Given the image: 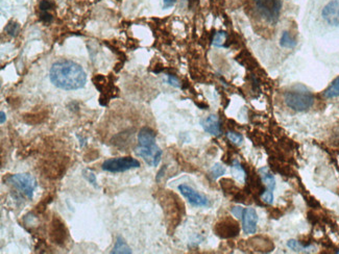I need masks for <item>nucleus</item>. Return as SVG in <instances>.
Wrapping results in <instances>:
<instances>
[{"label": "nucleus", "mask_w": 339, "mask_h": 254, "mask_svg": "<svg viewBox=\"0 0 339 254\" xmlns=\"http://www.w3.org/2000/svg\"><path fill=\"white\" fill-rule=\"evenodd\" d=\"M243 210H244V208H242V207H239V206H236V207H233V208H232V214H233V215H234L236 218H238V219H242Z\"/></svg>", "instance_id": "26"}, {"label": "nucleus", "mask_w": 339, "mask_h": 254, "mask_svg": "<svg viewBox=\"0 0 339 254\" xmlns=\"http://www.w3.org/2000/svg\"><path fill=\"white\" fill-rule=\"evenodd\" d=\"M259 173L262 179V182L265 184L266 186V190H270V192H273L276 187V179L275 176L269 172V170L265 167V168H261L259 169Z\"/></svg>", "instance_id": "13"}, {"label": "nucleus", "mask_w": 339, "mask_h": 254, "mask_svg": "<svg viewBox=\"0 0 339 254\" xmlns=\"http://www.w3.org/2000/svg\"><path fill=\"white\" fill-rule=\"evenodd\" d=\"M84 176L86 177V179L89 181V182H91L95 187H97V182H96V177H95V175H94V173H92L90 170H85L84 171Z\"/></svg>", "instance_id": "25"}, {"label": "nucleus", "mask_w": 339, "mask_h": 254, "mask_svg": "<svg viewBox=\"0 0 339 254\" xmlns=\"http://www.w3.org/2000/svg\"><path fill=\"white\" fill-rule=\"evenodd\" d=\"M8 183L16 188L18 192L26 197L27 199H31L33 196V192L37 187V180L30 174L20 173L14 174L8 177Z\"/></svg>", "instance_id": "4"}, {"label": "nucleus", "mask_w": 339, "mask_h": 254, "mask_svg": "<svg viewBox=\"0 0 339 254\" xmlns=\"http://www.w3.org/2000/svg\"><path fill=\"white\" fill-rule=\"evenodd\" d=\"M179 190L181 194L188 200V202L196 207H207L210 205V202L206 196L201 195L195 190L193 187L187 184L179 185Z\"/></svg>", "instance_id": "7"}, {"label": "nucleus", "mask_w": 339, "mask_h": 254, "mask_svg": "<svg viewBox=\"0 0 339 254\" xmlns=\"http://www.w3.org/2000/svg\"><path fill=\"white\" fill-rule=\"evenodd\" d=\"M40 19H41L42 21L46 22V23H49V22H51V21L53 20V17H52V15H50L48 12H42V14H41V16H40Z\"/></svg>", "instance_id": "27"}, {"label": "nucleus", "mask_w": 339, "mask_h": 254, "mask_svg": "<svg viewBox=\"0 0 339 254\" xmlns=\"http://www.w3.org/2000/svg\"><path fill=\"white\" fill-rule=\"evenodd\" d=\"M284 101L288 108L296 112H305L314 103L313 94L303 86H296L284 94Z\"/></svg>", "instance_id": "2"}, {"label": "nucleus", "mask_w": 339, "mask_h": 254, "mask_svg": "<svg viewBox=\"0 0 339 254\" xmlns=\"http://www.w3.org/2000/svg\"><path fill=\"white\" fill-rule=\"evenodd\" d=\"M258 215L252 207L244 208L242 215V229L247 235H253L257 231Z\"/></svg>", "instance_id": "9"}, {"label": "nucleus", "mask_w": 339, "mask_h": 254, "mask_svg": "<svg viewBox=\"0 0 339 254\" xmlns=\"http://www.w3.org/2000/svg\"><path fill=\"white\" fill-rule=\"evenodd\" d=\"M6 120H7V115L5 112H2L0 113V123L4 124L6 122Z\"/></svg>", "instance_id": "30"}, {"label": "nucleus", "mask_w": 339, "mask_h": 254, "mask_svg": "<svg viewBox=\"0 0 339 254\" xmlns=\"http://www.w3.org/2000/svg\"><path fill=\"white\" fill-rule=\"evenodd\" d=\"M164 2V8H172L173 6H175L177 0H163Z\"/></svg>", "instance_id": "29"}, {"label": "nucleus", "mask_w": 339, "mask_h": 254, "mask_svg": "<svg viewBox=\"0 0 339 254\" xmlns=\"http://www.w3.org/2000/svg\"><path fill=\"white\" fill-rule=\"evenodd\" d=\"M225 173V168L221 164H215L211 169V175L214 179L222 176Z\"/></svg>", "instance_id": "21"}, {"label": "nucleus", "mask_w": 339, "mask_h": 254, "mask_svg": "<svg viewBox=\"0 0 339 254\" xmlns=\"http://www.w3.org/2000/svg\"><path fill=\"white\" fill-rule=\"evenodd\" d=\"M324 96L327 99L337 98L339 97V76L336 77L332 83L328 87V89L324 92Z\"/></svg>", "instance_id": "14"}, {"label": "nucleus", "mask_w": 339, "mask_h": 254, "mask_svg": "<svg viewBox=\"0 0 339 254\" xmlns=\"http://www.w3.org/2000/svg\"><path fill=\"white\" fill-rule=\"evenodd\" d=\"M112 253H123V254H129L131 253L130 248L127 246V244L124 242V240L121 237L117 238V241L115 243V246L112 250Z\"/></svg>", "instance_id": "15"}, {"label": "nucleus", "mask_w": 339, "mask_h": 254, "mask_svg": "<svg viewBox=\"0 0 339 254\" xmlns=\"http://www.w3.org/2000/svg\"><path fill=\"white\" fill-rule=\"evenodd\" d=\"M140 167V163L130 156L125 157H116L107 160L103 164V170L112 172V173H119L125 172L131 169H137Z\"/></svg>", "instance_id": "5"}, {"label": "nucleus", "mask_w": 339, "mask_h": 254, "mask_svg": "<svg viewBox=\"0 0 339 254\" xmlns=\"http://www.w3.org/2000/svg\"><path fill=\"white\" fill-rule=\"evenodd\" d=\"M254 4L258 15L266 22L274 24L279 20L282 0H254Z\"/></svg>", "instance_id": "3"}, {"label": "nucleus", "mask_w": 339, "mask_h": 254, "mask_svg": "<svg viewBox=\"0 0 339 254\" xmlns=\"http://www.w3.org/2000/svg\"><path fill=\"white\" fill-rule=\"evenodd\" d=\"M287 247L295 252H303V253H310L313 249L312 246H303L295 240H290L287 242Z\"/></svg>", "instance_id": "16"}, {"label": "nucleus", "mask_w": 339, "mask_h": 254, "mask_svg": "<svg viewBox=\"0 0 339 254\" xmlns=\"http://www.w3.org/2000/svg\"><path fill=\"white\" fill-rule=\"evenodd\" d=\"M136 154L142 157L149 166L157 167L161 162L163 152L158 145L155 144L152 146H139L136 148Z\"/></svg>", "instance_id": "6"}, {"label": "nucleus", "mask_w": 339, "mask_h": 254, "mask_svg": "<svg viewBox=\"0 0 339 254\" xmlns=\"http://www.w3.org/2000/svg\"><path fill=\"white\" fill-rule=\"evenodd\" d=\"M215 231L220 238H233L238 235L239 226L233 220H224L216 225Z\"/></svg>", "instance_id": "10"}, {"label": "nucleus", "mask_w": 339, "mask_h": 254, "mask_svg": "<svg viewBox=\"0 0 339 254\" xmlns=\"http://www.w3.org/2000/svg\"><path fill=\"white\" fill-rule=\"evenodd\" d=\"M232 170H233L234 175L236 177H238L239 180H242V181L246 180V175H247L246 174V171L243 170V168L241 167V165L238 162H237V161L234 162L233 167H232Z\"/></svg>", "instance_id": "18"}, {"label": "nucleus", "mask_w": 339, "mask_h": 254, "mask_svg": "<svg viewBox=\"0 0 339 254\" xmlns=\"http://www.w3.org/2000/svg\"><path fill=\"white\" fill-rule=\"evenodd\" d=\"M200 124L205 132L212 136H219L221 134L220 120L216 115H210L206 119L201 120Z\"/></svg>", "instance_id": "11"}, {"label": "nucleus", "mask_w": 339, "mask_h": 254, "mask_svg": "<svg viewBox=\"0 0 339 254\" xmlns=\"http://www.w3.org/2000/svg\"><path fill=\"white\" fill-rule=\"evenodd\" d=\"M225 41H227V34L224 33V31H219V33H217L214 36L213 45L215 47H223Z\"/></svg>", "instance_id": "19"}, {"label": "nucleus", "mask_w": 339, "mask_h": 254, "mask_svg": "<svg viewBox=\"0 0 339 254\" xmlns=\"http://www.w3.org/2000/svg\"><path fill=\"white\" fill-rule=\"evenodd\" d=\"M19 30H20V25L17 22H14V21H11L6 26V31L12 37H16L19 33Z\"/></svg>", "instance_id": "20"}, {"label": "nucleus", "mask_w": 339, "mask_h": 254, "mask_svg": "<svg viewBox=\"0 0 339 254\" xmlns=\"http://www.w3.org/2000/svg\"><path fill=\"white\" fill-rule=\"evenodd\" d=\"M336 253H339V251H336Z\"/></svg>", "instance_id": "31"}, {"label": "nucleus", "mask_w": 339, "mask_h": 254, "mask_svg": "<svg viewBox=\"0 0 339 254\" xmlns=\"http://www.w3.org/2000/svg\"><path fill=\"white\" fill-rule=\"evenodd\" d=\"M168 82L171 83L172 86L176 87V88H180L181 87L179 79L177 77H175L174 75H168Z\"/></svg>", "instance_id": "28"}, {"label": "nucleus", "mask_w": 339, "mask_h": 254, "mask_svg": "<svg viewBox=\"0 0 339 254\" xmlns=\"http://www.w3.org/2000/svg\"><path fill=\"white\" fill-rule=\"evenodd\" d=\"M49 78L53 86L61 90H80L87 82V74L80 64L69 60H58L50 68Z\"/></svg>", "instance_id": "1"}, {"label": "nucleus", "mask_w": 339, "mask_h": 254, "mask_svg": "<svg viewBox=\"0 0 339 254\" xmlns=\"http://www.w3.org/2000/svg\"><path fill=\"white\" fill-rule=\"evenodd\" d=\"M261 198L266 204H271L274 201V194L273 192H270V190H265V192L262 194Z\"/></svg>", "instance_id": "24"}, {"label": "nucleus", "mask_w": 339, "mask_h": 254, "mask_svg": "<svg viewBox=\"0 0 339 254\" xmlns=\"http://www.w3.org/2000/svg\"><path fill=\"white\" fill-rule=\"evenodd\" d=\"M227 136H228V139H229L232 143H234V144H236V145H241V143H242V141H243L242 136L239 135V134H237V133L230 132V133H228Z\"/></svg>", "instance_id": "22"}, {"label": "nucleus", "mask_w": 339, "mask_h": 254, "mask_svg": "<svg viewBox=\"0 0 339 254\" xmlns=\"http://www.w3.org/2000/svg\"><path fill=\"white\" fill-rule=\"evenodd\" d=\"M39 8L42 12H47L54 8V3L52 2V0H42V2L40 3Z\"/></svg>", "instance_id": "23"}, {"label": "nucleus", "mask_w": 339, "mask_h": 254, "mask_svg": "<svg viewBox=\"0 0 339 254\" xmlns=\"http://www.w3.org/2000/svg\"><path fill=\"white\" fill-rule=\"evenodd\" d=\"M280 45L284 48H294L296 45V41L291 36L289 31H284L280 40Z\"/></svg>", "instance_id": "17"}, {"label": "nucleus", "mask_w": 339, "mask_h": 254, "mask_svg": "<svg viewBox=\"0 0 339 254\" xmlns=\"http://www.w3.org/2000/svg\"><path fill=\"white\" fill-rule=\"evenodd\" d=\"M139 146H152L156 144V134L148 127H144L138 134Z\"/></svg>", "instance_id": "12"}, {"label": "nucleus", "mask_w": 339, "mask_h": 254, "mask_svg": "<svg viewBox=\"0 0 339 254\" xmlns=\"http://www.w3.org/2000/svg\"><path fill=\"white\" fill-rule=\"evenodd\" d=\"M324 20L333 26H339V0H331L323 9Z\"/></svg>", "instance_id": "8"}]
</instances>
